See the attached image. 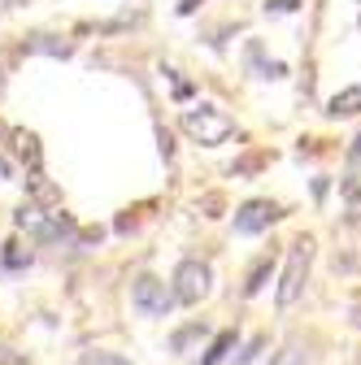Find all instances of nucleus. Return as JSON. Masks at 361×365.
<instances>
[{"label": "nucleus", "instance_id": "1", "mask_svg": "<svg viewBox=\"0 0 361 365\" xmlns=\"http://www.w3.org/2000/svg\"><path fill=\"white\" fill-rule=\"evenodd\" d=\"M178 126H183L188 140H196V144H205V148L227 144L231 135H240V130H235V118H227L218 105H196V109H183V113H178Z\"/></svg>", "mask_w": 361, "mask_h": 365}, {"label": "nucleus", "instance_id": "2", "mask_svg": "<svg viewBox=\"0 0 361 365\" xmlns=\"http://www.w3.org/2000/svg\"><path fill=\"white\" fill-rule=\"evenodd\" d=\"M14 222L22 226L26 235H35L39 244H57V240H66V235L74 231L70 213H61V209H44V205H31V200L14 213Z\"/></svg>", "mask_w": 361, "mask_h": 365}, {"label": "nucleus", "instance_id": "3", "mask_svg": "<svg viewBox=\"0 0 361 365\" xmlns=\"http://www.w3.org/2000/svg\"><path fill=\"white\" fill-rule=\"evenodd\" d=\"M309 265H313V240L300 235L288 252V269H283V279H279V309H292L300 296H305V283H309Z\"/></svg>", "mask_w": 361, "mask_h": 365}, {"label": "nucleus", "instance_id": "4", "mask_svg": "<svg viewBox=\"0 0 361 365\" xmlns=\"http://www.w3.org/2000/svg\"><path fill=\"white\" fill-rule=\"evenodd\" d=\"M209 292H213V269H209L200 257L178 261L174 279H170V296H174V304H200Z\"/></svg>", "mask_w": 361, "mask_h": 365}, {"label": "nucleus", "instance_id": "5", "mask_svg": "<svg viewBox=\"0 0 361 365\" xmlns=\"http://www.w3.org/2000/svg\"><path fill=\"white\" fill-rule=\"evenodd\" d=\"M131 300H135V309H140L144 317H166L174 309V296H170V287L157 279V274H140V279L131 283Z\"/></svg>", "mask_w": 361, "mask_h": 365}, {"label": "nucleus", "instance_id": "6", "mask_svg": "<svg viewBox=\"0 0 361 365\" xmlns=\"http://www.w3.org/2000/svg\"><path fill=\"white\" fill-rule=\"evenodd\" d=\"M279 217H283V209H279L275 200H248V205L235 209V235H261V231H270Z\"/></svg>", "mask_w": 361, "mask_h": 365}, {"label": "nucleus", "instance_id": "7", "mask_svg": "<svg viewBox=\"0 0 361 365\" xmlns=\"http://www.w3.org/2000/svg\"><path fill=\"white\" fill-rule=\"evenodd\" d=\"M327 113H331V118H352V113H361V83L335 91V96L327 101Z\"/></svg>", "mask_w": 361, "mask_h": 365}, {"label": "nucleus", "instance_id": "8", "mask_svg": "<svg viewBox=\"0 0 361 365\" xmlns=\"http://www.w3.org/2000/svg\"><path fill=\"white\" fill-rule=\"evenodd\" d=\"M357 165H361V135L352 140V148H348V174H344V200L352 205V209H361V187H357Z\"/></svg>", "mask_w": 361, "mask_h": 365}, {"label": "nucleus", "instance_id": "9", "mask_svg": "<svg viewBox=\"0 0 361 365\" xmlns=\"http://www.w3.org/2000/svg\"><path fill=\"white\" fill-rule=\"evenodd\" d=\"M14 157L26 161L31 174H39V157H44V153H39V140H35L31 130H14Z\"/></svg>", "mask_w": 361, "mask_h": 365}, {"label": "nucleus", "instance_id": "10", "mask_svg": "<svg viewBox=\"0 0 361 365\" xmlns=\"http://www.w3.org/2000/svg\"><path fill=\"white\" fill-rule=\"evenodd\" d=\"M270 365H309V344L300 339V335H292V339H283V348L270 356Z\"/></svg>", "mask_w": 361, "mask_h": 365}, {"label": "nucleus", "instance_id": "11", "mask_svg": "<svg viewBox=\"0 0 361 365\" xmlns=\"http://www.w3.org/2000/svg\"><path fill=\"white\" fill-rule=\"evenodd\" d=\"M231 348H235V331H222V335L209 344V352H205V361H200V365H222Z\"/></svg>", "mask_w": 361, "mask_h": 365}, {"label": "nucleus", "instance_id": "12", "mask_svg": "<svg viewBox=\"0 0 361 365\" xmlns=\"http://www.w3.org/2000/svg\"><path fill=\"white\" fill-rule=\"evenodd\" d=\"M270 269H275V257H261V261L253 265V274H248V283H244V296H257V292L265 287V279H270Z\"/></svg>", "mask_w": 361, "mask_h": 365}, {"label": "nucleus", "instance_id": "13", "mask_svg": "<svg viewBox=\"0 0 361 365\" xmlns=\"http://www.w3.org/2000/svg\"><path fill=\"white\" fill-rule=\"evenodd\" d=\"M200 335H205V327H200V322H192V327H183V331H174L170 348H174V352H188V344H196Z\"/></svg>", "mask_w": 361, "mask_h": 365}, {"label": "nucleus", "instance_id": "14", "mask_svg": "<svg viewBox=\"0 0 361 365\" xmlns=\"http://www.w3.org/2000/svg\"><path fill=\"white\" fill-rule=\"evenodd\" d=\"M78 365H131V361H126V356H118V352H101V348H96V352H83V356H78Z\"/></svg>", "mask_w": 361, "mask_h": 365}, {"label": "nucleus", "instance_id": "15", "mask_svg": "<svg viewBox=\"0 0 361 365\" xmlns=\"http://www.w3.org/2000/svg\"><path fill=\"white\" fill-rule=\"evenodd\" d=\"M265 9L270 14H292V9H300V0H265Z\"/></svg>", "mask_w": 361, "mask_h": 365}, {"label": "nucleus", "instance_id": "16", "mask_svg": "<svg viewBox=\"0 0 361 365\" xmlns=\"http://www.w3.org/2000/svg\"><path fill=\"white\" fill-rule=\"evenodd\" d=\"M196 9H200V0H183V5H178V14H183V18H188V14H196Z\"/></svg>", "mask_w": 361, "mask_h": 365}, {"label": "nucleus", "instance_id": "17", "mask_svg": "<svg viewBox=\"0 0 361 365\" xmlns=\"http://www.w3.org/2000/svg\"><path fill=\"white\" fill-rule=\"evenodd\" d=\"M22 0H0V14H9V9H18Z\"/></svg>", "mask_w": 361, "mask_h": 365}, {"label": "nucleus", "instance_id": "18", "mask_svg": "<svg viewBox=\"0 0 361 365\" xmlns=\"http://www.w3.org/2000/svg\"><path fill=\"white\" fill-rule=\"evenodd\" d=\"M357 9H361V0H357ZM357 22H361V14H357Z\"/></svg>", "mask_w": 361, "mask_h": 365}]
</instances>
